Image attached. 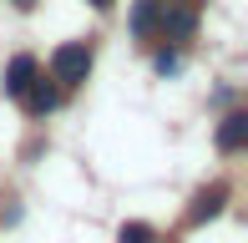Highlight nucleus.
Returning a JSON list of instances; mask_svg holds the SVG:
<instances>
[{"mask_svg":"<svg viewBox=\"0 0 248 243\" xmlns=\"http://www.w3.org/2000/svg\"><path fill=\"white\" fill-rule=\"evenodd\" d=\"M86 71H92V46H86V41H66V46H56L51 76H56L61 86H81Z\"/></svg>","mask_w":248,"mask_h":243,"instance_id":"nucleus-1","label":"nucleus"},{"mask_svg":"<svg viewBox=\"0 0 248 243\" xmlns=\"http://www.w3.org/2000/svg\"><path fill=\"white\" fill-rule=\"evenodd\" d=\"M223 203H228V187H223V182L198 187L193 208H187V223H208V218H218V213H223Z\"/></svg>","mask_w":248,"mask_h":243,"instance_id":"nucleus-2","label":"nucleus"},{"mask_svg":"<svg viewBox=\"0 0 248 243\" xmlns=\"http://www.w3.org/2000/svg\"><path fill=\"white\" fill-rule=\"evenodd\" d=\"M36 76H41L36 56H16V61L5 66V96H16V102H20V96H26V86L36 81Z\"/></svg>","mask_w":248,"mask_h":243,"instance_id":"nucleus-3","label":"nucleus"},{"mask_svg":"<svg viewBox=\"0 0 248 243\" xmlns=\"http://www.w3.org/2000/svg\"><path fill=\"white\" fill-rule=\"evenodd\" d=\"M20 106H26L31 117H46V112H56V106H61V91H56V86H46L36 76V81L26 86V96H20Z\"/></svg>","mask_w":248,"mask_h":243,"instance_id":"nucleus-4","label":"nucleus"},{"mask_svg":"<svg viewBox=\"0 0 248 243\" xmlns=\"http://www.w3.org/2000/svg\"><path fill=\"white\" fill-rule=\"evenodd\" d=\"M157 26H162L167 36H193V30H198V10L193 5H162Z\"/></svg>","mask_w":248,"mask_h":243,"instance_id":"nucleus-5","label":"nucleus"},{"mask_svg":"<svg viewBox=\"0 0 248 243\" xmlns=\"http://www.w3.org/2000/svg\"><path fill=\"white\" fill-rule=\"evenodd\" d=\"M243 142H248V112H228L223 127H218V147L223 152H238Z\"/></svg>","mask_w":248,"mask_h":243,"instance_id":"nucleus-6","label":"nucleus"},{"mask_svg":"<svg viewBox=\"0 0 248 243\" xmlns=\"http://www.w3.org/2000/svg\"><path fill=\"white\" fill-rule=\"evenodd\" d=\"M157 15H162V0H137L132 5V36H152Z\"/></svg>","mask_w":248,"mask_h":243,"instance_id":"nucleus-7","label":"nucleus"},{"mask_svg":"<svg viewBox=\"0 0 248 243\" xmlns=\"http://www.w3.org/2000/svg\"><path fill=\"white\" fill-rule=\"evenodd\" d=\"M117 243H157V233H152V223H122Z\"/></svg>","mask_w":248,"mask_h":243,"instance_id":"nucleus-8","label":"nucleus"},{"mask_svg":"<svg viewBox=\"0 0 248 243\" xmlns=\"http://www.w3.org/2000/svg\"><path fill=\"white\" fill-rule=\"evenodd\" d=\"M177 66H183V56H177V51H157V71H177Z\"/></svg>","mask_w":248,"mask_h":243,"instance_id":"nucleus-9","label":"nucleus"},{"mask_svg":"<svg viewBox=\"0 0 248 243\" xmlns=\"http://www.w3.org/2000/svg\"><path fill=\"white\" fill-rule=\"evenodd\" d=\"M10 5H16V10H31V5H36V0H10Z\"/></svg>","mask_w":248,"mask_h":243,"instance_id":"nucleus-10","label":"nucleus"},{"mask_svg":"<svg viewBox=\"0 0 248 243\" xmlns=\"http://www.w3.org/2000/svg\"><path fill=\"white\" fill-rule=\"evenodd\" d=\"M92 5H96V10H107V5H111V0H92Z\"/></svg>","mask_w":248,"mask_h":243,"instance_id":"nucleus-11","label":"nucleus"}]
</instances>
